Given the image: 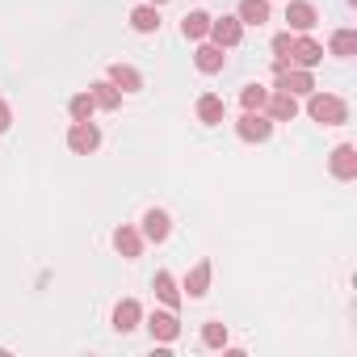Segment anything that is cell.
Instances as JSON below:
<instances>
[{
    "label": "cell",
    "mask_w": 357,
    "mask_h": 357,
    "mask_svg": "<svg viewBox=\"0 0 357 357\" xmlns=\"http://www.w3.org/2000/svg\"><path fill=\"white\" fill-rule=\"evenodd\" d=\"M211 38H215V47H236L240 38H244V26H240V17H211Z\"/></svg>",
    "instance_id": "obj_4"
},
{
    "label": "cell",
    "mask_w": 357,
    "mask_h": 357,
    "mask_svg": "<svg viewBox=\"0 0 357 357\" xmlns=\"http://www.w3.org/2000/svg\"><path fill=\"white\" fill-rule=\"evenodd\" d=\"M265 109H269V118H278V122H294V114H298V101L290 97V93H269V101H265Z\"/></svg>",
    "instance_id": "obj_8"
},
{
    "label": "cell",
    "mask_w": 357,
    "mask_h": 357,
    "mask_svg": "<svg viewBox=\"0 0 357 357\" xmlns=\"http://www.w3.org/2000/svg\"><path fill=\"white\" fill-rule=\"evenodd\" d=\"M68 147H72L76 155H89V151L101 147V130L93 126V118H89V122H76V126L68 130Z\"/></svg>",
    "instance_id": "obj_3"
},
{
    "label": "cell",
    "mask_w": 357,
    "mask_h": 357,
    "mask_svg": "<svg viewBox=\"0 0 357 357\" xmlns=\"http://www.w3.org/2000/svg\"><path fill=\"white\" fill-rule=\"evenodd\" d=\"M194 63H198L202 72H219V68H223V47H215V43H206V47H198V55H194Z\"/></svg>",
    "instance_id": "obj_19"
},
{
    "label": "cell",
    "mask_w": 357,
    "mask_h": 357,
    "mask_svg": "<svg viewBox=\"0 0 357 357\" xmlns=\"http://www.w3.org/2000/svg\"><path fill=\"white\" fill-rule=\"evenodd\" d=\"M155 294H160V303H168V307H176L181 303V290H176V282H172V273H155Z\"/></svg>",
    "instance_id": "obj_20"
},
{
    "label": "cell",
    "mask_w": 357,
    "mask_h": 357,
    "mask_svg": "<svg viewBox=\"0 0 357 357\" xmlns=\"http://www.w3.org/2000/svg\"><path fill=\"white\" fill-rule=\"evenodd\" d=\"M93 109H97V101H93L89 93H76V97H72V118H76V122H89Z\"/></svg>",
    "instance_id": "obj_25"
},
{
    "label": "cell",
    "mask_w": 357,
    "mask_h": 357,
    "mask_svg": "<svg viewBox=\"0 0 357 357\" xmlns=\"http://www.w3.org/2000/svg\"><path fill=\"white\" fill-rule=\"evenodd\" d=\"M236 130H240V139H248V143H265V139L273 135V122H269L261 109H244V118L236 122Z\"/></svg>",
    "instance_id": "obj_2"
},
{
    "label": "cell",
    "mask_w": 357,
    "mask_h": 357,
    "mask_svg": "<svg viewBox=\"0 0 357 357\" xmlns=\"http://www.w3.org/2000/svg\"><path fill=\"white\" fill-rule=\"evenodd\" d=\"M278 89H282V93H290V97H303V93H315V80H311V72H307V68H303V72H286V68H282Z\"/></svg>",
    "instance_id": "obj_6"
},
{
    "label": "cell",
    "mask_w": 357,
    "mask_h": 357,
    "mask_svg": "<svg viewBox=\"0 0 357 357\" xmlns=\"http://www.w3.org/2000/svg\"><path fill=\"white\" fill-rule=\"evenodd\" d=\"M290 47H294V38H290V34H278V38H273V55H278V68H286V63H290Z\"/></svg>",
    "instance_id": "obj_27"
},
{
    "label": "cell",
    "mask_w": 357,
    "mask_h": 357,
    "mask_svg": "<svg viewBox=\"0 0 357 357\" xmlns=\"http://www.w3.org/2000/svg\"><path fill=\"white\" fill-rule=\"evenodd\" d=\"M151 5H164V0H151Z\"/></svg>",
    "instance_id": "obj_29"
},
{
    "label": "cell",
    "mask_w": 357,
    "mask_h": 357,
    "mask_svg": "<svg viewBox=\"0 0 357 357\" xmlns=\"http://www.w3.org/2000/svg\"><path fill=\"white\" fill-rule=\"evenodd\" d=\"M202 340H206L211 349H223V344H227V324H215V319H211V324L202 328Z\"/></svg>",
    "instance_id": "obj_26"
},
{
    "label": "cell",
    "mask_w": 357,
    "mask_h": 357,
    "mask_svg": "<svg viewBox=\"0 0 357 357\" xmlns=\"http://www.w3.org/2000/svg\"><path fill=\"white\" fill-rule=\"evenodd\" d=\"M290 59H294V63H303V68H315V63L324 59V47H319V43H311V38H294Z\"/></svg>",
    "instance_id": "obj_9"
},
{
    "label": "cell",
    "mask_w": 357,
    "mask_h": 357,
    "mask_svg": "<svg viewBox=\"0 0 357 357\" xmlns=\"http://www.w3.org/2000/svg\"><path fill=\"white\" fill-rule=\"evenodd\" d=\"M206 286H211V261H198V265H194V273L185 278V290H190V298H202V294H206Z\"/></svg>",
    "instance_id": "obj_17"
},
{
    "label": "cell",
    "mask_w": 357,
    "mask_h": 357,
    "mask_svg": "<svg viewBox=\"0 0 357 357\" xmlns=\"http://www.w3.org/2000/svg\"><path fill=\"white\" fill-rule=\"evenodd\" d=\"M353 51H357V34H353V30H336V34H332V55L349 59Z\"/></svg>",
    "instance_id": "obj_23"
},
{
    "label": "cell",
    "mask_w": 357,
    "mask_h": 357,
    "mask_svg": "<svg viewBox=\"0 0 357 357\" xmlns=\"http://www.w3.org/2000/svg\"><path fill=\"white\" fill-rule=\"evenodd\" d=\"M139 315H143L139 303H135V298H122L118 311H114V328H118V332H130V328H139Z\"/></svg>",
    "instance_id": "obj_16"
},
{
    "label": "cell",
    "mask_w": 357,
    "mask_h": 357,
    "mask_svg": "<svg viewBox=\"0 0 357 357\" xmlns=\"http://www.w3.org/2000/svg\"><path fill=\"white\" fill-rule=\"evenodd\" d=\"M240 101H244V109H265V101H269V89H261V84H248V89L240 93Z\"/></svg>",
    "instance_id": "obj_24"
},
{
    "label": "cell",
    "mask_w": 357,
    "mask_h": 357,
    "mask_svg": "<svg viewBox=\"0 0 357 357\" xmlns=\"http://www.w3.org/2000/svg\"><path fill=\"white\" fill-rule=\"evenodd\" d=\"M147 328H151V336H155V340H164V344L181 336V324H176V315H172V311H155V315L147 319Z\"/></svg>",
    "instance_id": "obj_7"
},
{
    "label": "cell",
    "mask_w": 357,
    "mask_h": 357,
    "mask_svg": "<svg viewBox=\"0 0 357 357\" xmlns=\"http://www.w3.org/2000/svg\"><path fill=\"white\" fill-rule=\"evenodd\" d=\"M89 97H93L101 109H118V105H122V89H114L109 80H97V84L89 89Z\"/></svg>",
    "instance_id": "obj_14"
},
{
    "label": "cell",
    "mask_w": 357,
    "mask_h": 357,
    "mask_svg": "<svg viewBox=\"0 0 357 357\" xmlns=\"http://www.w3.org/2000/svg\"><path fill=\"white\" fill-rule=\"evenodd\" d=\"M198 118H202L206 126H215V122H223V101H219L215 93H206V97L198 101Z\"/></svg>",
    "instance_id": "obj_22"
},
{
    "label": "cell",
    "mask_w": 357,
    "mask_h": 357,
    "mask_svg": "<svg viewBox=\"0 0 357 357\" xmlns=\"http://www.w3.org/2000/svg\"><path fill=\"white\" fill-rule=\"evenodd\" d=\"M109 84L122 89V93H139V89H143V76H139L135 68H126V63H114V68H109Z\"/></svg>",
    "instance_id": "obj_10"
},
{
    "label": "cell",
    "mask_w": 357,
    "mask_h": 357,
    "mask_svg": "<svg viewBox=\"0 0 357 357\" xmlns=\"http://www.w3.org/2000/svg\"><path fill=\"white\" fill-rule=\"evenodd\" d=\"M286 22H290V30H311L315 26V5H307V0H294V5L286 9Z\"/></svg>",
    "instance_id": "obj_12"
},
{
    "label": "cell",
    "mask_w": 357,
    "mask_h": 357,
    "mask_svg": "<svg viewBox=\"0 0 357 357\" xmlns=\"http://www.w3.org/2000/svg\"><path fill=\"white\" fill-rule=\"evenodd\" d=\"M9 126H13V114H9L5 101H0V130H9Z\"/></svg>",
    "instance_id": "obj_28"
},
{
    "label": "cell",
    "mask_w": 357,
    "mask_h": 357,
    "mask_svg": "<svg viewBox=\"0 0 357 357\" xmlns=\"http://www.w3.org/2000/svg\"><path fill=\"white\" fill-rule=\"evenodd\" d=\"M181 34H185V38H206V34H211V13H190V17L181 22Z\"/></svg>",
    "instance_id": "obj_21"
},
{
    "label": "cell",
    "mask_w": 357,
    "mask_h": 357,
    "mask_svg": "<svg viewBox=\"0 0 357 357\" xmlns=\"http://www.w3.org/2000/svg\"><path fill=\"white\" fill-rule=\"evenodd\" d=\"M114 248H118L126 261H135V257L143 252V236H139L135 227H118V231H114Z\"/></svg>",
    "instance_id": "obj_11"
},
{
    "label": "cell",
    "mask_w": 357,
    "mask_h": 357,
    "mask_svg": "<svg viewBox=\"0 0 357 357\" xmlns=\"http://www.w3.org/2000/svg\"><path fill=\"white\" fill-rule=\"evenodd\" d=\"M332 172L340 176V181H353V176H357V147L353 143H340L332 151Z\"/></svg>",
    "instance_id": "obj_5"
},
{
    "label": "cell",
    "mask_w": 357,
    "mask_h": 357,
    "mask_svg": "<svg viewBox=\"0 0 357 357\" xmlns=\"http://www.w3.org/2000/svg\"><path fill=\"white\" fill-rule=\"evenodd\" d=\"M269 22V0H240V26H265Z\"/></svg>",
    "instance_id": "obj_13"
},
{
    "label": "cell",
    "mask_w": 357,
    "mask_h": 357,
    "mask_svg": "<svg viewBox=\"0 0 357 357\" xmlns=\"http://www.w3.org/2000/svg\"><path fill=\"white\" fill-rule=\"evenodd\" d=\"M130 26H135L139 34H151V30H160V13H155V5H143V9H135V13H130Z\"/></svg>",
    "instance_id": "obj_18"
},
{
    "label": "cell",
    "mask_w": 357,
    "mask_h": 357,
    "mask_svg": "<svg viewBox=\"0 0 357 357\" xmlns=\"http://www.w3.org/2000/svg\"><path fill=\"white\" fill-rule=\"evenodd\" d=\"M143 236H147L151 244L168 240V215H164V211H147V215H143Z\"/></svg>",
    "instance_id": "obj_15"
},
{
    "label": "cell",
    "mask_w": 357,
    "mask_h": 357,
    "mask_svg": "<svg viewBox=\"0 0 357 357\" xmlns=\"http://www.w3.org/2000/svg\"><path fill=\"white\" fill-rule=\"evenodd\" d=\"M307 109H311V118H315V122H324V126H340V122H344V114H349V109H344V101H340V97H332V93H311V105H307Z\"/></svg>",
    "instance_id": "obj_1"
}]
</instances>
